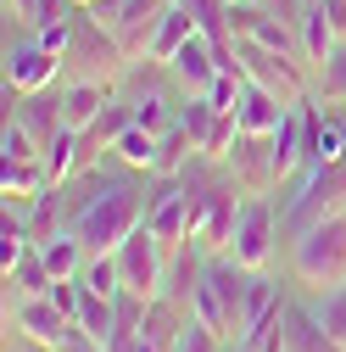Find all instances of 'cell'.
Returning a JSON list of instances; mask_svg holds the SVG:
<instances>
[{"mask_svg":"<svg viewBox=\"0 0 346 352\" xmlns=\"http://www.w3.org/2000/svg\"><path fill=\"white\" fill-rule=\"evenodd\" d=\"M246 291H251V269L246 263H235L229 252H207V269H201L190 314L207 319L224 341H240V330H246Z\"/></svg>","mask_w":346,"mask_h":352,"instance_id":"obj_1","label":"cell"},{"mask_svg":"<svg viewBox=\"0 0 346 352\" xmlns=\"http://www.w3.org/2000/svg\"><path fill=\"white\" fill-rule=\"evenodd\" d=\"M67 224L78 230V241L90 246V252H117V241L146 224V201H140V185L135 179H117L106 185V196H84L73 212H67Z\"/></svg>","mask_w":346,"mask_h":352,"instance_id":"obj_2","label":"cell"},{"mask_svg":"<svg viewBox=\"0 0 346 352\" xmlns=\"http://www.w3.org/2000/svg\"><path fill=\"white\" fill-rule=\"evenodd\" d=\"M290 274L301 285H341L346 280V207L301 224L296 241H290Z\"/></svg>","mask_w":346,"mask_h":352,"instance_id":"obj_3","label":"cell"},{"mask_svg":"<svg viewBox=\"0 0 346 352\" xmlns=\"http://www.w3.org/2000/svg\"><path fill=\"white\" fill-rule=\"evenodd\" d=\"M168 241L151 230V224H135L123 241H117V269H123V291H135V296H157L162 291V269H168Z\"/></svg>","mask_w":346,"mask_h":352,"instance_id":"obj_4","label":"cell"},{"mask_svg":"<svg viewBox=\"0 0 346 352\" xmlns=\"http://www.w3.org/2000/svg\"><path fill=\"white\" fill-rule=\"evenodd\" d=\"M274 235H279V212H274V201H263V196H246L240 201V218H235V235H229V257L235 263H246V269H263L268 263V252H274Z\"/></svg>","mask_w":346,"mask_h":352,"instance_id":"obj_5","label":"cell"},{"mask_svg":"<svg viewBox=\"0 0 346 352\" xmlns=\"http://www.w3.org/2000/svg\"><path fill=\"white\" fill-rule=\"evenodd\" d=\"M235 67L246 73V78H257V84H268V90L285 101V107H296L301 96H308V78L296 73V62L285 56V51H268V45H257V39H235Z\"/></svg>","mask_w":346,"mask_h":352,"instance_id":"obj_6","label":"cell"},{"mask_svg":"<svg viewBox=\"0 0 346 352\" xmlns=\"http://www.w3.org/2000/svg\"><path fill=\"white\" fill-rule=\"evenodd\" d=\"M162 67H168V78L179 84L185 96H207V90H212V78L224 73V56H218V45H212L207 34H190L185 45L162 62Z\"/></svg>","mask_w":346,"mask_h":352,"instance_id":"obj_7","label":"cell"},{"mask_svg":"<svg viewBox=\"0 0 346 352\" xmlns=\"http://www.w3.org/2000/svg\"><path fill=\"white\" fill-rule=\"evenodd\" d=\"M62 67H67V62H62L56 51H45L39 39H17L12 56H6V84H12L17 96H34V90H45Z\"/></svg>","mask_w":346,"mask_h":352,"instance_id":"obj_8","label":"cell"},{"mask_svg":"<svg viewBox=\"0 0 346 352\" xmlns=\"http://www.w3.org/2000/svg\"><path fill=\"white\" fill-rule=\"evenodd\" d=\"M162 6H168V0H117V6H112L101 23H106V34L117 39L123 51H146V45H151V34H157Z\"/></svg>","mask_w":346,"mask_h":352,"instance_id":"obj_9","label":"cell"},{"mask_svg":"<svg viewBox=\"0 0 346 352\" xmlns=\"http://www.w3.org/2000/svg\"><path fill=\"white\" fill-rule=\"evenodd\" d=\"M17 330H23L28 341H39V346H62V341L73 336V319L62 314L51 296H23V302H17Z\"/></svg>","mask_w":346,"mask_h":352,"instance_id":"obj_10","label":"cell"},{"mask_svg":"<svg viewBox=\"0 0 346 352\" xmlns=\"http://www.w3.org/2000/svg\"><path fill=\"white\" fill-rule=\"evenodd\" d=\"M34 252H39V263L51 269V280H73L84 263H90V257H84L90 246L78 241L73 224H67V230H51V235H34Z\"/></svg>","mask_w":346,"mask_h":352,"instance_id":"obj_11","label":"cell"},{"mask_svg":"<svg viewBox=\"0 0 346 352\" xmlns=\"http://www.w3.org/2000/svg\"><path fill=\"white\" fill-rule=\"evenodd\" d=\"M235 118H240V135H274V129H279V118H285V101L268 90V84L246 78V90H240V107H235Z\"/></svg>","mask_w":346,"mask_h":352,"instance_id":"obj_12","label":"cell"},{"mask_svg":"<svg viewBox=\"0 0 346 352\" xmlns=\"http://www.w3.org/2000/svg\"><path fill=\"white\" fill-rule=\"evenodd\" d=\"M190 34H201L196 12L185 6V0H168V6H162V17H157V34H151V45H146V62H168V56L179 51Z\"/></svg>","mask_w":346,"mask_h":352,"instance_id":"obj_13","label":"cell"},{"mask_svg":"<svg viewBox=\"0 0 346 352\" xmlns=\"http://www.w3.org/2000/svg\"><path fill=\"white\" fill-rule=\"evenodd\" d=\"M106 107H112V90H106L101 78H73L67 90H62V123L67 129H90Z\"/></svg>","mask_w":346,"mask_h":352,"instance_id":"obj_14","label":"cell"},{"mask_svg":"<svg viewBox=\"0 0 346 352\" xmlns=\"http://www.w3.org/2000/svg\"><path fill=\"white\" fill-rule=\"evenodd\" d=\"M285 352H341L335 341H330V330L319 324V314L308 302H285Z\"/></svg>","mask_w":346,"mask_h":352,"instance_id":"obj_15","label":"cell"},{"mask_svg":"<svg viewBox=\"0 0 346 352\" xmlns=\"http://www.w3.org/2000/svg\"><path fill=\"white\" fill-rule=\"evenodd\" d=\"M73 324L90 336V341L112 346V336H117V296H101V291H90V285H78V314H73Z\"/></svg>","mask_w":346,"mask_h":352,"instance_id":"obj_16","label":"cell"},{"mask_svg":"<svg viewBox=\"0 0 346 352\" xmlns=\"http://www.w3.org/2000/svg\"><path fill=\"white\" fill-rule=\"evenodd\" d=\"M296 28H301V56H308L313 67H319V62H324V56L335 51V39H341L335 17L324 12V0H313V6L301 12V23H296Z\"/></svg>","mask_w":346,"mask_h":352,"instance_id":"obj_17","label":"cell"},{"mask_svg":"<svg viewBox=\"0 0 346 352\" xmlns=\"http://www.w3.org/2000/svg\"><path fill=\"white\" fill-rule=\"evenodd\" d=\"M117 162L123 168H140V173H157V162H162V135H151V129H140V123H128L123 135H117Z\"/></svg>","mask_w":346,"mask_h":352,"instance_id":"obj_18","label":"cell"},{"mask_svg":"<svg viewBox=\"0 0 346 352\" xmlns=\"http://www.w3.org/2000/svg\"><path fill=\"white\" fill-rule=\"evenodd\" d=\"M128 107H135V123L151 129V135H168V129L179 123V107H173L168 90H162V84H151V78H146V90H140V96H128Z\"/></svg>","mask_w":346,"mask_h":352,"instance_id":"obj_19","label":"cell"},{"mask_svg":"<svg viewBox=\"0 0 346 352\" xmlns=\"http://www.w3.org/2000/svg\"><path fill=\"white\" fill-rule=\"evenodd\" d=\"M346 162V129L335 118H308V168Z\"/></svg>","mask_w":346,"mask_h":352,"instance_id":"obj_20","label":"cell"},{"mask_svg":"<svg viewBox=\"0 0 346 352\" xmlns=\"http://www.w3.org/2000/svg\"><path fill=\"white\" fill-rule=\"evenodd\" d=\"M168 352H229V341L212 330L207 319L185 314V319H179V330H173V341H168Z\"/></svg>","mask_w":346,"mask_h":352,"instance_id":"obj_21","label":"cell"},{"mask_svg":"<svg viewBox=\"0 0 346 352\" xmlns=\"http://www.w3.org/2000/svg\"><path fill=\"white\" fill-rule=\"evenodd\" d=\"M308 307L319 314V324L330 330V341L346 352V280H341V285H324V296H313Z\"/></svg>","mask_w":346,"mask_h":352,"instance_id":"obj_22","label":"cell"},{"mask_svg":"<svg viewBox=\"0 0 346 352\" xmlns=\"http://www.w3.org/2000/svg\"><path fill=\"white\" fill-rule=\"evenodd\" d=\"M212 123H218V107H212V96H185V107H179V129L196 140V151H207Z\"/></svg>","mask_w":346,"mask_h":352,"instance_id":"obj_23","label":"cell"},{"mask_svg":"<svg viewBox=\"0 0 346 352\" xmlns=\"http://www.w3.org/2000/svg\"><path fill=\"white\" fill-rule=\"evenodd\" d=\"M313 84H319L324 101H346V34L335 39V51L319 62V78H313Z\"/></svg>","mask_w":346,"mask_h":352,"instance_id":"obj_24","label":"cell"},{"mask_svg":"<svg viewBox=\"0 0 346 352\" xmlns=\"http://www.w3.org/2000/svg\"><path fill=\"white\" fill-rule=\"evenodd\" d=\"M51 352H106V346H101V341H90V336H84V330L73 324V336H67L62 346H51Z\"/></svg>","mask_w":346,"mask_h":352,"instance_id":"obj_25","label":"cell"},{"mask_svg":"<svg viewBox=\"0 0 346 352\" xmlns=\"http://www.w3.org/2000/svg\"><path fill=\"white\" fill-rule=\"evenodd\" d=\"M6 6L23 17V23H34V12H39V0H6Z\"/></svg>","mask_w":346,"mask_h":352,"instance_id":"obj_26","label":"cell"}]
</instances>
